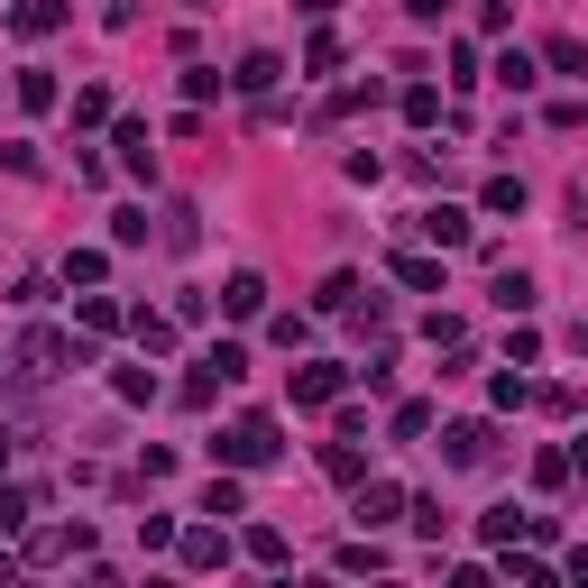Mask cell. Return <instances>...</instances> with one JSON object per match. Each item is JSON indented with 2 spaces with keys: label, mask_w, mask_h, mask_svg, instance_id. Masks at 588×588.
<instances>
[{
  "label": "cell",
  "mask_w": 588,
  "mask_h": 588,
  "mask_svg": "<svg viewBox=\"0 0 588 588\" xmlns=\"http://www.w3.org/2000/svg\"><path fill=\"white\" fill-rule=\"evenodd\" d=\"M212 459H230V469H267V459H276V414H240L212 442Z\"/></svg>",
  "instance_id": "obj_1"
},
{
  "label": "cell",
  "mask_w": 588,
  "mask_h": 588,
  "mask_svg": "<svg viewBox=\"0 0 588 588\" xmlns=\"http://www.w3.org/2000/svg\"><path fill=\"white\" fill-rule=\"evenodd\" d=\"M65 359H74L65 331H46V322H37V331H19V377H29V387H37V377H56Z\"/></svg>",
  "instance_id": "obj_2"
},
{
  "label": "cell",
  "mask_w": 588,
  "mask_h": 588,
  "mask_svg": "<svg viewBox=\"0 0 588 588\" xmlns=\"http://www.w3.org/2000/svg\"><path fill=\"white\" fill-rule=\"evenodd\" d=\"M442 451H451V469H478V459L497 451V432H488V423H451V432H442Z\"/></svg>",
  "instance_id": "obj_3"
},
{
  "label": "cell",
  "mask_w": 588,
  "mask_h": 588,
  "mask_svg": "<svg viewBox=\"0 0 588 588\" xmlns=\"http://www.w3.org/2000/svg\"><path fill=\"white\" fill-rule=\"evenodd\" d=\"M414 230H423L432 248H469V212H451V202H432V212H423Z\"/></svg>",
  "instance_id": "obj_4"
},
{
  "label": "cell",
  "mask_w": 588,
  "mask_h": 588,
  "mask_svg": "<svg viewBox=\"0 0 588 588\" xmlns=\"http://www.w3.org/2000/svg\"><path fill=\"white\" fill-rule=\"evenodd\" d=\"M175 552H185V570H221V561H230V543H221V533H212V524H193V533H175Z\"/></svg>",
  "instance_id": "obj_5"
},
{
  "label": "cell",
  "mask_w": 588,
  "mask_h": 588,
  "mask_svg": "<svg viewBox=\"0 0 588 588\" xmlns=\"http://www.w3.org/2000/svg\"><path fill=\"white\" fill-rule=\"evenodd\" d=\"M341 377H350V368H331V359L295 368V404H331V396H341Z\"/></svg>",
  "instance_id": "obj_6"
},
{
  "label": "cell",
  "mask_w": 588,
  "mask_h": 588,
  "mask_svg": "<svg viewBox=\"0 0 588 588\" xmlns=\"http://www.w3.org/2000/svg\"><path fill=\"white\" fill-rule=\"evenodd\" d=\"M10 29H19V37H56V29H65V0H19Z\"/></svg>",
  "instance_id": "obj_7"
},
{
  "label": "cell",
  "mask_w": 588,
  "mask_h": 588,
  "mask_svg": "<svg viewBox=\"0 0 588 588\" xmlns=\"http://www.w3.org/2000/svg\"><path fill=\"white\" fill-rule=\"evenodd\" d=\"M65 552H92V533H84V524H74V533H65V524L29 533V561H65Z\"/></svg>",
  "instance_id": "obj_8"
},
{
  "label": "cell",
  "mask_w": 588,
  "mask_h": 588,
  "mask_svg": "<svg viewBox=\"0 0 588 588\" xmlns=\"http://www.w3.org/2000/svg\"><path fill=\"white\" fill-rule=\"evenodd\" d=\"M404 515V488H387V478H377V488L359 497V524H396Z\"/></svg>",
  "instance_id": "obj_9"
},
{
  "label": "cell",
  "mask_w": 588,
  "mask_h": 588,
  "mask_svg": "<svg viewBox=\"0 0 588 588\" xmlns=\"http://www.w3.org/2000/svg\"><path fill=\"white\" fill-rule=\"evenodd\" d=\"M221 303L248 322V313H267V286H258V276H230V286H221Z\"/></svg>",
  "instance_id": "obj_10"
},
{
  "label": "cell",
  "mask_w": 588,
  "mask_h": 588,
  "mask_svg": "<svg viewBox=\"0 0 588 588\" xmlns=\"http://www.w3.org/2000/svg\"><path fill=\"white\" fill-rule=\"evenodd\" d=\"M322 469L350 488V478H368V451H359V442H331V451H322Z\"/></svg>",
  "instance_id": "obj_11"
},
{
  "label": "cell",
  "mask_w": 588,
  "mask_h": 588,
  "mask_svg": "<svg viewBox=\"0 0 588 588\" xmlns=\"http://www.w3.org/2000/svg\"><path fill=\"white\" fill-rule=\"evenodd\" d=\"M404 515H414V533H423V543H442V533H451V515H442V497H404Z\"/></svg>",
  "instance_id": "obj_12"
},
{
  "label": "cell",
  "mask_w": 588,
  "mask_h": 588,
  "mask_svg": "<svg viewBox=\"0 0 588 588\" xmlns=\"http://www.w3.org/2000/svg\"><path fill=\"white\" fill-rule=\"evenodd\" d=\"M120 166H130V175L157 166V157H147V120H120Z\"/></svg>",
  "instance_id": "obj_13"
},
{
  "label": "cell",
  "mask_w": 588,
  "mask_h": 588,
  "mask_svg": "<svg viewBox=\"0 0 588 588\" xmlns=\"http://www.w3.org/2000/svg\"><path fill=\"white\" fill-rule=\"evenodd\" d=\"M202 515H248V497H240V478H212V488H202Z\"/></svg>",
  "instance_id": "obj_14"
},
{
  "label": "cell",
  "mask_w": 588,
  "mask_h": 588,
  "mask_svg": "<svg viewBox=\"0 0 588 588\" xmlns=\"http://www.w3.org/2000/svg\"><path fill=\"white\" fill-rule=\"evenodd\" d=\"M101 276H111V258H101V248H74V258H65V286H101Z\"/></svg>",
  "instance_id": "obj_15"
},
{
  "label": "cell",
  "mask_w": 588,
  "mask_h": 588,
  "mask_svg": "<svg viewBox=\"0 0 588 588\" xmlns=\"http://www.w3.org/2000/svg\"><path fill=\"white\" fill-rule=\"evenodd\" d=\"M276 74H286V65H276V56H240V74H230V84H240V92H267Z\"/></svg>",
  "instance_id": "obj_16"
},
{
  "label": "cell",
  "mask_w": 588,
  "mask_h": 588,
  "mask_svg": "<svg viewBox=\"0 0 588 588\" xmlns=\"http://www.w3.org/2000/svg\"><path fill=\"white\" fill-rule=\"evenodd\" d=\"M497 84L506 92H533V56H524V46H506V56H497Z\"/></svg>",
  "instance_id": "obj_17"
},
{
  "label": "cell",
  "mask_w": 588,
  "mask_h": 588,
  "mask_svg": "<svg viewBox=\"0 0 588 588\" xmlns=\"http://www.w3.org/2000/svg\"><path fill=\"white\" fill-rule=\"evenodd\" d=\"M396 286H414V295H442V267H432V258H396Z\"/></svg>",
  "instance_id": "obj_18"
},
{
  "label": "cell",
  "mask_w": 588,
  "mask_h": 588,
  "mask_svg": "<svg viewBox=\"0 0 588 588\" xmlns=\"http://www.w3.org/2000/svg\"><path fill=\"white\" fill-rule=\"evenodd\" d=\"M19 101H29V111H56V74L29 65V74H19Z\"/></svg>",
  "instance_id": "obj_19"
},
{
  "label": "cell",
  "mask_w": 588,
  "mask_h": 588,
  "mask_svg": "<svg viewBox=\"0 0 588 588\" xmlns=\"http://www.w3.org/2000/svg\"><path fill=\"white\" fill-rule=\"evenodd\" d=\"M74 120H84V130H101V120H111V92L84 84V92H74Z\"/></svg>",
  "instance_id": "obj_20"
},
{
  "label": "cell",
  "mask_w": 588,
  "mask_h": 588,
  "mask_svg": "<svg viewBox=\"0 0 588 588\" xmlns=\"http://www.w3.org/2000/svg\"><path fill=\"white\" fill-rule=\"evenodd\" d=\"M248 561H267V570H276V561H286V533H276V524H248Z\"/></svg>",
  "instance_id": "obj_21"
},
{
  "label": "cell",
  "mask_w": 588,
  "mask_h": 588,
  "mask_svg": "<svg viewBox=\"0 0 588 588\" xmlns=\"http://www.w3.org/2000/svg\"><path fill=\"white\" fill-rule=\"evenodd\" d=\"M515 524H524L515 506H488V515H478V533H488V543H515Z\"/></svg>",
  "instance_id": "obj_22"
},
{
  "label": "cell",
  "mask_w": 588,
  "mask_h": 588,
  "mask_svg": "<svg viewBox=\"0 0 588 588\" xmlns=\"http://www.w3.org/2000/svg\"><path fill=\"white\" fill-rule=\"evenodd\" d=\"M488 212H524V175H497V185H488Z\"/></svg>",
  "instance_id": "obj_23"
},
{
  "label": "cell",
  "mask_w": 588,
  "mask_h": 588,
  "mask_svg": "<svg viewBox=\"0 0 588 588\" xmlns=\"http://www.w3.org/2000/svg\"><path fill=\"white\" fill-rule=\"evenodd\" d=\"M166 248H193V202H166Z\"/></svg>",
  "instance_id": "obj_24"
},
{
  "label": "cell",
  "mask_w": 588,
  "mask_h": 588,
  "mask_svg": "<svg viewBox=\"0 0 588 588\" xmlns=\"http://www.w3.org/2000/svg\"><path fill=\"white\" fill-rule=\"evenodd\" d=\"M432 432V404H396V442H423Z\"/></svg>",
  "instance_id": "obj_25"
},
{
  "label": "cell",
  "mask_w": 588,
  "mask_h": 588,
  "mask_svg": "<svg viewBox=\"0 0 588 588\" xmlns=\"http://www.w3.org/2000/svg\"><path fill=\"white\" fill-rule=\"evenodd\" d=\"M111 240L120 248H147V212H111Z\"/></svg>",
  "instance_id": "obj_26"
},
{
  "label": "cell",
  "mask_w": 588,
  "mask_h": 588,
  "mask_svg": "<svg viewBox=\"0 0 588 588\" xmlns=\"http://www.w3.org/2000/svg\"><path fill=\"white\" fill-rule=\"evenodd\" d=\"M84 331L101 341V331H120V303H101V295H84Z\"/></svg>",
  "instance_id": "obj_27"
},
{
  "label": "cell",
  "mask_w": 588,
  "mask_h": 588,
  "mask_svg": "<svg viewBox=\"0 0 588 588\" xmlns=\"http://www.w3.org/2000/svg\"><path fill=\"white\" fill-rule=\"evenodd\" d=\"M10 524H29V488H0V533Z\"/></svg>",
  "instance_id": "obj_28"
},
{
  "label": "cell",
  "mask_w": 588,
  "mask_h": 588,
  "mask_svg": "<svg viewBox=\"0 0 588 588\" xmlns=\"http://www.w3.org/2000/svg\"><path fill=\"white\" fill-rule=\"evenodd\" d=\"M404 10H414V19H442V10H451V0H404Z\"/></svg>",
  "instance_id": "obj_29"
},
{
  "label": "cell",
  "mask_w": 588,
  "mask_h": 588,
  "mask_svg": "<svg viewBox=\"0 0 588 588\" xmlns=\"http://www.w3.org/2000/svg\"><path fill=\"white\" fill-rule=\"evenodd\" d=\"M570 579H579V588H588V543H579V552H570Z\"/></svg>",
  "instance_id": "obj_30"
},
{
  "label": "cell",
  "mask_w": 588,
  "mask_h": 588,
  "mask_svg": "<svg viewBox=\"0 0 588 588\" xmlns=\"http://www.w3.org/2000/svg\"><path fill=\"white\" fill-rule=\"evenodd\" d=\"M303 10H341V0H303Z\"/></svg>",
  "instance_id": "obj_31"
}]
</instances>
